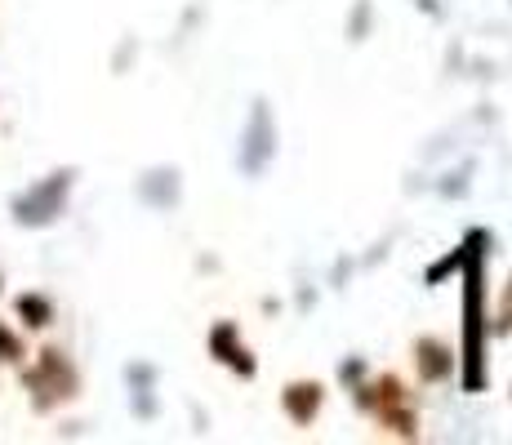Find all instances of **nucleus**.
Returning <instances> with one entry per match:
<instances>
[{"mask_svg":"<svg viewBox=\"0 0 512 445\" xmlns=\"http://www.w3.org/2000/svg\"><path fill=\"white\" fill-rule=\"evenodd\" d=\"M63 187H67V178H58L49 192H45V187H36L32 196H23V201H18V219H23V223H45V219H54Z\"/></svg>","mask_w":512,"mask_h":445,"instance_id":"obj_1","label":"nucleus"},{"mask_svg":"<svg viewBox=\"0 0 512 445\" xmlns=\"http://www.w3.org/2000/svg\"><path fill=\"white\" fill-rule=\"evenodd\" d=\"M18 308H23V316H32V321H27V325H45V321H49V308H45L41 299H23V303H18Z\"/></svg>","mask_w":512,"mask_h":445,"instance_id":"obj_2","label":"nucleus"},{"mask_svg":"<svg viewBox=\"0 0 512 445\" xmlns=\"http://www.w3.org/2000/svg\"><path fill=\"white\" fill-rule=\"evenodd\" d=\"M14 356H18V343L9 339L5 330H0V361H14Z\"/></svg>","mask_w":512,"mask_h":445,"instance_id":"obj_3","label":"nucleus"}]
</instances>
